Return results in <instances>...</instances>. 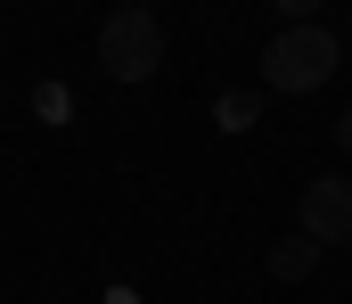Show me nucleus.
<instances>
[{"label": "nucleus", "mask_w": 352, "mask_h": 304, "mask_svg": "<svg viewBox=\"0 0 352 304\" xmlns=\"http://www.w3.org/2000/svg\"><path fill=\"white\" fill-rule=\"evenodd\" d=\"M336 66H344V41H336L328 25H278V33L263 41V83H270V91H287V99L328 91Z\"/></svg>", "instance_id": "1"}, {"label": "nucleus", "mask_w": 352, "mask_h": 304, "mask_svg": "<svg viewBox=\"0 0 352 304\" xmlns=\"http://www.w3.org/2000/svg\"><path fill=\"white\" fill-rule=\"evenodd\" d=\"M156 66H164V25H156V8H115V17L98 25V74L123 83V91H140Z\"/></svg>", "instance_id": "2"}, {"label": "nucleus", "mask_w": 352, "mask_h": 304, "mask_svg": "<svg viewBox=\"0 0 352 304\" xmlns=\"http://www.w3.org/2000/svg\"><path fill=\"white\" fill-rule=\"evenodd\" d=\"M295 230L320 239V247H352V181H344V173L303 181V198H295Z\"/></svg>", "instance_id": "3"}, {"label": "nucleus", "mask_w": 352, "mask_h": 304, "mask_svg": "<svg viewBox=\"0 0 352 304\" xmlns=\"http://www.w3.org/2000/svg\"><path fill=\"white\" fill-rule=\"evenodd\" d=\"M263 272L278 280V288H295V280H311V272H320V239H303V230H287V239H278V247L263 255Z\"/></svg>", "instance_id": "4"}, {"label": "nucleus", "mask_w": 352, "mask_h": 304, "mask_svg": "<svg viewBox=\"0 0 352 304\" xmlns=\"http://www.w3.org/2000/svg\"><path fill=\"white\" fill-rule=\"evenodd\" d=\"M270 8H278V17H287V25H311V17H320V8H328V0H270Z\"/></svg>", "instance_id": "5"}, {"label": "nucleus", "mask_w": 352, "mask_h": 304, "mask_svg": "<svg viewBox=\"0 0 352 304\" xmlns=\"http://www.w3.org/2000/svg\"><path fill=\"white\" fill-rule=\"evenodd\" d=\"M336 140H344V156H352V107H344V123H336Z\"/></svg>", "instance_id": "6"}, {"label": "nucleus", "mask_w": 352, "mask_h": 304, "mask_svg": "<svg viewBox=\"0 0 352 304\" xmlns=\"http://www.w3.org/2000/svg\"><path fill=\"white\" fill-rule=\"evenodd\" d=\"M115 8H148V0H115Z\"/></svg>", "instance_id": "7"}]
</instances>
